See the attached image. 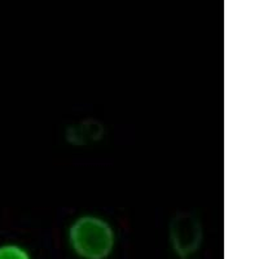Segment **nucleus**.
Returning <instances> with one entry per match:
<instances>
[{"mask_svg": "<svg viewBox=\"0 0 259 259\" xmlns=\"http://www.w3.org/2000/svg\"><path fill=\"white\" fill-rule=\"evenodd\" d=\"M69 242L79 258L106 259L114 249V230L104 219L84 215L70 226Z\"/></svg>", "mask_w": 259, "mask_h": 259, "instance_id": "nucleus-1", "label": "nucleus"}, {"mask_svg": "<svg viewBox=\"0 0 259 259\" xmlns=\"http://www.w3.org/2000/svg\"><path fill=\"white\" fill-rule=\"evenodd\" d=\"M171 245L180 258H189L198 250L202 230L198 219L188 212H180L171 222Z\"/></svg>", "mask_w": 259, "mask_h": 259, "instance_id": "nucleus-2", "label": "nucleus"}, {"mask_svg": "<svg viewBox=\"0 0 259 259\" xmlns=\"http://www.w3.org/2000/svg\"><path fill=\"white\" fill-rule=\"evenodd\" d=\"M0 259H31L25 247L17 244H0Z\"/></svg>", "mask_w": 259, "mask_h": 259, "instance_id": "nucleus-3", "label": "nucleus"}]
</instances>
